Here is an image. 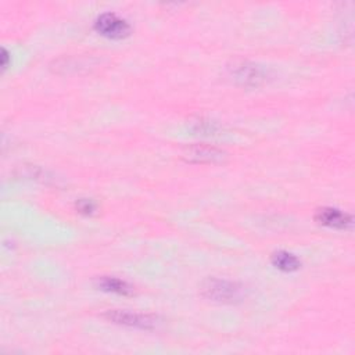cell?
Instances as JSON below:
<instances>
[{
  "label": "cell",
  "mask_w": 355,
  "mask_h": 355,
  "mask_svg": "<svg viewBox=\"0 0 355 355\" xmlns=\"http://www.w3.org/2000/svg\"><path fill=\"white\" fill-rule=\"evenodd\" d=\"M227 69L229 76L241 86L257 87L266 80V71L255 62L236 61Z\"/></svg>",
  "instance_id": "obj_2"
},
{
  "label": "cell",
  "mask_w": 355,
  "mask_h": 355,
  "mask_svg": "<svg viewBox=\"0 0 355 355\" xmlns=\"http://www.w3.org/2000/svg\"><path fill=\"white\" fill-rule=\"evenodd\" d=\"M97 287H100L104 291H111L121 295H129L133 293V287L126 283L125 280H121L118 277L111 276H101L97 279Z\"/></svg>",
  "instance_id": "obj_7"
},
{
  "label": "cell",
  "mask_w": 355,
  "mask_h": 355,
  "mask_svg": "<svg viewBox=\"0 0 355 355\" xmlns=\"http://www.w3.org/2000/svg\"><path fill=\"white\" fill-rule=\"evenodd\" d=\"M200 290L202 297L211 301L223 302V304L237 302L244 295V288L239 283L226 280V279H216V277L207 279L201 284Z\"/></svg>",
  "instance_id": "obj_1"
},
{
  "label": "cell",
  "mask_w": 355,
  "mask_h": 355,
  "mask_svg": "<svg viewBox=\"0 0 355 355\" xmlns=\"http://www.w3.org/2000/svg\"><path fill=\"white\" fill-rule=\"evenodd\" d=\"M183 157L186 158V161L194 164H216L222 162L226 154L222 150L207 144H194L186 148Z\"/></svg>",
  "instance_id": "obj_5"
},
{
  "label": "cell",
  "mask_w": 355,
  "mask_h": 355,
  "mask_svg": "<svg viewBox=\"0 0 355 355\" xmlns=\"http://www.w3.org/2000/svg\"><path fill=\"white\" fill-rule=\"evenodd\" d=\"M76 208H78V211L80 214L92 215L96 211V202L93 200H90V198H80L76 202Z\"/></svg>",
  "instance_id": "obj_9"
},
{
  "label": "cell",
  "mask_w": 355,
  "mask_h": 355,
  "mask_svg": "<svg viewBox=\"0 0 355 355\" xmlns=\"http://www.w3.org/2000/svg\"><path fill=\"white\" fill-rule=\"evenodd\" d=\"M94 29L110 39H123L130 35L129 22L115 12H104L94 21Z\"/></svg>",
  "instance_id": "obj_3"
},
{
  "label": "cell",
  "mask_w": 355,
  "mask_h": 355,
  "mask_svg": "<svg viewBox=\"0 0 355 355\" xmlns=\"http://www.w3.org/2000/svg\"><path fill=\"white\" fill-rule=\"evenodd\" d=\"M110 322H114L116 324H123L129 327H136V329H154L158 324V319L153 315H144V313H137V312H129V311H119V309H112L107 311L104 315Z\"/></svg>",
  "instance_id": "obj_4"
},
{
  "label": "cell",
  "mask_w": 355,
  "mask_h": 355,
  "mask_svg": "<svg viewBox=\"0 0 355 355\" xmlns=\"http://www.w3.org/2000/svg\"><path fill=\"white\" fill-rule=\"evenodd\" d=\"M315 220L319 225L333 229H348L352 225V216L333 207H323L315 212Z\"/></svg>",
  "instance_id": "obj_6"
},
{
  "label": "cell",
  "mask_w": 355,
  "mask_h": 355,
  "mask_svg": "<svg viewBox=\"0 0 355 355\" xmlns=\"http://www.w3.org/2000/svg\"><path fill=\"white\" fill-rule=\"evenodd\" d=\"M270 261L273 263V266H276L277 269L283 270V272H294L297 269H300L301 266V261L291 252L287 251H276L272 254Z\"/></svg>",
  "instance_id": "obj_8"
}]
</instances>
